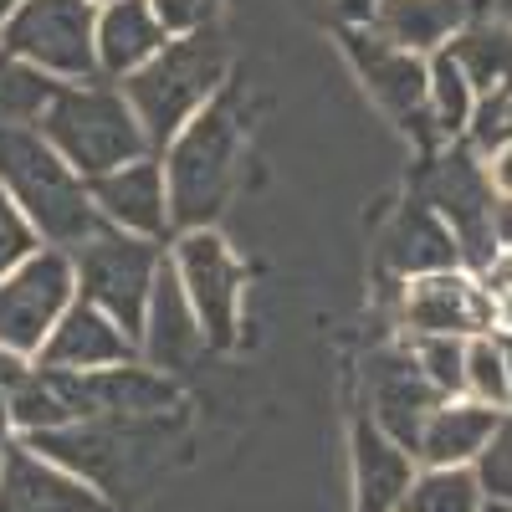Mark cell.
I'll return each mask as SVG.
<instances>
[{"label": "cell", "instance_id": "cell-1", "mask_svg": "<svg viewBox=\"0 0 512 512\" xmlns=\"http://www.w3.org/2000/svg\"><path fill=\"white\" fill-rule=\"evenodd\" d=\"M175 436L180 415L159 410V415H93L52 425V431H31L21 441L52 466L72 472L77 482H88L103 502H123L164 466V451L175 446Z\"/></svg>", "mask_w": 512, "mask_h": 512}, {"label": "cell", "instance_id": "cell-2", "mask_svg": "<svg viewBox=\"0 0 512 512\" xmlns=\"http://www.w3.org/2000/svg\"><path fill=\"white\" fill-rule=\"evenodd\" d=\"M241 144H246L241 98L226 82V88L210 98L159 154L175 231L210 226L226 210V200L236 190V169H241Z\"/></svg>", "mask_w": 512, "mask_h": 512}, {"label": "cell", "instance_id": "cell-3", "mask_svg": "<svg viewBox=\"0 0 512 512\" xmlns=\"http://www.w3.org/2000/svg\"><path fill=\"white\" fill-rule=\"evenodd\" d=\"M0 190H6L21 216L36 226L47 246L77 251L88 236L103 231V216L88 195V180L41 139L36 123H6L0 128Z\"/></svg>", "mask_w": 512, "mask_h": 512}, {"label": "cell", "instance_id": "cell-4", "mask_svg": "<svg viewBox=\"0 0 512 512\" xmlns=\"http://www.w3.org/2000/svg\"><path fill=\"white\" fill-rule=\"evenodd\" d=\"M226 72H231L226 36H221V26H205L195 36H169L164 52L154 62H144L134 77H123L118 88H123L128 108H134L149 149L164 154V144L226 88Z\"/></svg>", "mask_w": 512, "mask_h": 512}, {"label": "cell", "instance_id": "cell-5", "mask_svg": "<svg viewBox=\"0 0 512 512\" xmlns=\"http://www.w3.org/2000/svg\"><path fill=\"white\" fill-rule=\"evenodd\" d=\"M36 128L82 180H98V175H108V169H123V164L154 154L134 108H128V98H123V88L108 82V77L57 82L47 108H41V118H36Z\"/></svg>", "mask_w": 512, "mask_h": 512}, {"label": "cell", "instance_id": "cell-6", "mask_svg": "<svg viewBox=\"0 0 512 512\" xmlns=\"http://www.w3.org/2000/svg\"><path fill=\"white\" fill-rule=\"evenodd\" d=\"M0 47L52 82L98 77V6L93 0H21L0 26Z\"/></svg>", "mask_w": 512, "mask_h": 512}, {"label": "cell", "instance_id": "cell-7", "mask_svg": "<svg viewBox=\"0 0 512 512\" xmlns=\"http://www.w3.org/2000/svg\"><path fill=\"white\" fill-rule=\"evenodd\" d=\"M164 251L159 241L144 236H123V231H98L72 251L77 267V297H88L93 308H103L128 338L139 344L144 333V313H149V292L159 277Z\"/></svg>", "mask_w": 512, "mask_h": 512}, {"label": "cell", "instance_id": "cell-8", "mask_svg": "<svg viewBox=\"0 0 512 512\" xmlns=\"http://www.w3.org/2000/svg\"><path fill=\"white\" fill-rule=\"evenodd\" d=\"M77 303V267L72 251L36 246L16 272L0 277V349L36 359L47 333Z\"/></svg>", "mask_w": 512, "mask_h": 512}, {"label": "cell", "instance_id": "cell-9", "mask_svg": "<svg viewBox=\"0 0 512 512\" xmlns=\"http://www.w3.org/2000/svg\"><path fill=\"white\" fill-rule=\"evenodd\" d=\"M344 52L369 88V98L395 118L400 134L420 139L425 149L441 144L436 123H431V57H415L395 41H384L369 26H344Z\"/></svg>", "mask_w": 512, "mask_h": 512}, {"label": "cell", "instance_id": "cell-10", "mask_svg": "<svg viewBox=\"0 0 512 512\" xmlns=\"http://www.w3.org/2000/svg\"><path fill=\"white\" fill-rule=\"evenodd\" d=\"M169 262H175V277H180L190 308L200 318L205 349H231L241 338V287H246L231 241L210 226L180 231Z\"/></svg>", "mask_w": 512, "mask_h": 512}, {"label": "cell", "instance_id": "cell-11", "mask_svg": "<svg viewBox=\"0 0 512 512\" xmlns=\"http://www.w3.org/2000/svg\"><path fill=\"white\" fill-rule=\"evenodd\" d=\"M400 318H405L410 338H420V333L477 338V333H492L502 323V303L482 287L477 272L446 267V272H425V277H410L405 282Z\"/></svg>", "mask_w": 512, "mask_h": 512}, {"label": "cell", "instance_id": "cell-12", "mask_svg": "<svg viewBox=\"0 0 512 512\" xmlns=\"http://www.w3.org/2000/svg\"><path fill=\"white\" fill-rule=\"evenodd\" d=\"M492 185H487V164L472 159V149H446L431 175H425V205L456 231L461 241V262L482 267L492 246Z\"/></svg>", "mask_w": 512, "mask_h": 512}, {"label": "cell", "instance_id": "cell-13", "mask_svg": "<svg viewBox=\"0 0 512 512\" xmlns=\"http://www.w3.org/2000/svg\"><path fill=\"white\" fill-rule=\"evenodd\" d=\"M88 195L98 205V216L108 231L123 236H144V241H164L175 231L169 221V185H164V164L159 154H144L123 169H108V175L88 180Z\"/></svg>", "mask_w": 512, "mask_h": 512}, {"label": "cell", "instance_id": "cell-14", "mask_svg": "<svg viewBox=\"0 0 512 512\" xmlns=\"http://www.w3.org/2000/svg\"><path fill=\"white\" fill-rule=\"evenodd\" d=\"M446 395L436 390L431 379H425V369L415 364L410 349H384L369 359V405H374V425L390 441H400L410 456L420 446V431L425 420L436 415Z\"/></svg>", "mask_w": 512, "mask_h": 512}, {"label": "cell", "instance_id": "cell-15", "mask_svg": "<svg viewBox=\"0 0 512 512\" xmlns=\"http://www.w3.org/2000/svg\"><path fill=\"white\" fill-rule=\"evenodd\" d=\"M0 512H108V502L88 482L16 441L0 456Z\"/></svg>", "mask_w": 512, "mask_h": 512}, {"label": "cell", "instance_id": "cell-16", "mask_svg": "<svg viewBox=\"0 0 512 512\" xmlns=\"http://www.w3.org/2000/svg\"><path fill=\"white\" fill-rule=\"evenodd\" d=\"M205 354V333H200V318L190 308V297L175 277V262H159V277H154V292H149V313H144V333H139V359L149 369H164L175 374L185 369L190 359Z\"/></svg>", "mask_w": 512, "mask_h": 512}, {"label": "cell", "instance_id": "cell-17", "mask_svg": "<svg viewBox=\"0 0 512 512\" xmlns=\"http://www.w3.org/2000/svg\"><path fill=\"white\" fill-rule=\"evenodd\" d=\"M139 359V344L128 338L103 308H93L88 297L62 313V323L47 333V344L31 364L41 369H108V364H134Z\"/></svg>", "mask_w": 512, "mask_h": 512}, {"label": "cell", "instance_id": "cell-18", "mask_svg": "<svg viewBox=\"0 0 512 512\" xmlns=\"http://www.w3.org/2000/svg\"><path fill=\"white\" fill-rule=\"evenodd\" d=\"M379 262H384L390 277L410 282V277H425V272L461 267V241H456V231L425 200H410L400 216L390 221V231H384Z\"/></svg>", "mask_w": 512, "mask_h": 512}, {"label": "cell", "instance_id": "cell-19", "mask_svg": "<svg viewBox=\"0 0 512 512\" xmlns=\"http://www.w3.org/2000/svg\"><path fill=\"white\" fill-rule=\"evenodd\" d=\"M415 482V456L374 420L354 425V512H400Z\"/></svg>", "mask_w": 512, "mask_h": 512}, {"label": "cell", "instance_id": "cell-20", "mask_svg": "<svg viewBox=\"0 0 512 512\" xmlns=\"http://www.w3.org/2000/svg\"><path fill=\"white\" fill-rule=\"evenodd\" d=\"M164 41H169V31L149 11V0L98 6V77H108V82L134 77L144 62H154L164 52Z\"/></svg>", "mask_w": 512, "mask_h": 512}, {"label": "cell", "instance_id": "cell-21", "mask_svg": "<svg viewBox=\"0 0 512 512\" xmlns=\"http://www.w3.org/2000/svg\"><path fill=\"white\" fill-rule=\"evenodd\" d=\"M466 21H472V0H379L369 31L415 57H436Z\"/></svg>", "mask_w": 512, "mask_h": 512}, {"label": "cell", "instance_id": "cell-22", "mask_svg": "<svg viewBox=\"0 0 512 512\" xmlns=\"http://www.w3.org/2000/svg\"><path fill=\"white\" fill-rule=\"evenodd\" d=\"M497 420H502V410H492V405H482L472 395L441 400L436 415L425 420L415 456L425 466H477V456L487 451V441L497 431Z\"/></svg>", "mask_w": 512, "mask_h": 512}, {"label": "cell", "instance_id": "cell-23", "mask_svg": "<svg viewBox=\"0 0 512 512\" xmlns=\"http://www.w3.org/2000/svg\"><path fill=\"white\" fill-rule=\"evenodd\" d=\"M456 67L466 72V82L477 88V98L497 93L512 82V26L497 21V16H477V21H466L456 36H451V47Z\"/></svg>", "mask_w": 512, "mask_h": 512}, {"label": "cell", "instance_id": "cell-24", "mask_svg": "<svg viewBox=\"0 0 512 512\" xmlns=\"http://www.w3.org/2000/svg\"><path fill=\"white\" fill-rule=\"evenodd\" d=\"M487 492L477 482V466H425L410 482L400 512H482Z\"/></svg>", "mask_w": 512, "mask_h": 512}, {"label": "cell", "instance_id": "cell-25", "mask_svg": "<svg viewBox=\"0 0 512 512\" xmlns=\"http://www.w3.org/2000/svg\"><path fill=\"white\" fill-rule=\"evenodd\" d=\"M472 113H477V88L466 82V72L456 67L451 52H436L431 57V123L441 139H456L472 128Z\"/></svg>", "mask_w": 512, "mask_h": 512}, {"label": "cell", "instance_id": "cell-26", "mask_svg": "<svg viewBox=\"0 0 512 512\" xmlns=\"http://www.w3.org/2000/svg\"><path fill=\"white\" fill-rule=\"evenodd\" d=\"M466 395L492 410H512V369H507V344L497 333L466 338Z\"/></svg>", "mask_w": 512, "mask_h": 512}, {"label": "cell", "instance_id": "cell-27", "mask_svg": "<svg viewBox=\"0 0 512 512\" xmlns=\"http://www.w3.org/2000/svg\"><path fill=\"white\" fill-rule=\"evenodd\" d=\"M57 82L47 72L26 67L21 57H11L6 47H0V128L6 123H36L41 108H47Z\"/></svg>", "mask_w": 512, "mask_h": 512}, {"label": "cell", "instance_id": "cell-28", "mask_svg": "<svg viewBox=\"0 0 512 512\" xmlns=\"http://www.w3.org/2000/svg\"><path fill=\"white\" fill-rule=\"evenodd\" d=\"M410 354H415V364L425 369V379H431L446 400L466 395V338L420 333V338H410Z\"/></svg>", "mask_w": 512, "mask_h": 512}, {"label": "cell", "instance_id": "cell-29", "mask_svg": "<svg viewBox=\"0 0 512 512\" xmlns=\"http://www.w3.org/2000/svg\"><path fill=\"white\" fill-rule=\"evenodd\" d=\"M477 482H482V492L492 502H507L512 507V410H502L487 451L477 456Z\"/></svg>", "mask_w": 512, "mask_h": 512}, {"label": "cell", "instance_id": "cell-30", "mask_svg": "<svg viewBox=\"0 0 512 512\" xmlns=\"http://www.w3.org/2000/svg\"><path fill=\"white\" fill-rule=\"evenodd\" d=\"M36 246H47V241H41V236H36V226L21 216V205H16L6 190H0V277L16 272Z\"/></svg>", "mask_w": 512, "mask_h": 512}, {"label": "cell", "instance_id": "cell-31", "mask_svg": "<svg viewBox=\"0 0 512 512\" xmlns=\"http://www.w3.org/2000/svg\"><path fill=\"white\" fill-rule=\"evenodd\" d=\"M149 11L159 16V26L169 36H195L205 26H216L221 0H149Z\"/></svg>", "mask_w": 512, "mask_h": 512}, {"label": "cell", "instance_id": "cell-32", "mask_svg": "<svg viewBox=\"0 0 512 512\" xmlns=\"http://www.w3.org/2000/svg\"><path fill=\"white\" fill-rule=\"evenodd\" d=\"M477 277H482V287L497 297V303H512V246H497L477 267Z\"/></svg>", "mask_w": 512, "mask_h": 512}, {"label": "cell", "instance_id": "cell-33", "mask_svg": "<svg viewBox=\"0 0 512 512\" xmlns=\"http://www.w3.org/2000/svg\"><path fill=\"white\" fill-rule=\"evenodd\" d=\"M487 185L497 200H512V139L487 149Z\"/></svg>", "mask_w": 512, "mask_h": 512}, {"label": "cell", "instance_id": "cell-34", "mask_svg": "<svg viewBox=\"0 0 512 512\" xmlns=\"http://www.w3.org/2000/svg\"><path fill=\"white\" fill-rule=\"evenodd\" d=\"M492 246H512V200H492Z\"/></svg>", "mask_w": 512, "mask_h": 512}, {"label": "cell", "instance_id": "cell-35", "mask_svg": "<svg viewBox=\"0 0 512 512\" xmlns=\"http://www.w3.org/2000/svg\"><path fill=\"white\" fill-rule=\"evenodd\" d=\"M374 6H379V0H338V16H344V26H369Z\"/></svg>", "mask_w": 512, "mask_h": 512}, {"label": "cell", "instance_id": "cell-36", "mask_svg": "<svg viewBox=\"0 0 512 512\" xmlns=\"http://www.w3.org/2000/svg\"><path fill=\"white\" fill-rule=\"evenodd\" d=\"M492 16H497V21H507V26H512V0H492Z\"/></svg>", "mask_w": 512, "mask_h": 512}, {"label": "cell", "instance_id": "cell-37", "mask_svg": "<svg viewBox=\"0 0 512 512\" xmlns=\"http://www.w3.org/2000/svg\"><path fill=\"white\" fill-rule=\"evenodd\" d=\"M16 6H21V0H0V26H6V21L16 16Z\"/></svg>", "mask_w": 512, "mask_h": 512}, {"label": "cell", "instance_id": "cell-38", "mask_svg": "<svg viewBox=\"0 0 512 512\" xmlns=\"http://www.w3.org/2000/svg\"><path fill=\"white\" fill-rule=\"evenodd\" d=\"M6 436H11V420H0V456H6V446H11Z\"/></svg>", "mask_w": 512, "mask_h": 512}, {"label": "cell", "instance_id": "cell-39", "mask_svg": "<svg viewBox=\"0 0 512 512\" xmlns=\"http://www.w3.org/2000/svg\"><path fill=\"white\" fill-rule=\"evenodd\" d=\"M93 6H113V0H93Z\"/></svg>", "mask_w": 512, "mask_h": 512}, {"label": "cell", "instance_id": "cell-40", "mask_svg": "<svg viewBox=\"0 0 512 512\" xmlns=\"http://www.w3.org/2000/svg\"><path fill=\"white\" fill-rule=\"evenodd\" d=\"M472 6H492V0H472Z\"/></svg>", "mask_w": 512, "mask_h": 512}]
</instances>
